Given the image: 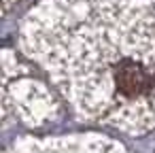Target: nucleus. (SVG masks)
Masks as SVG:
<instances>
[{"label":"nucleus","instance_id":"nucleus-1","mask_svg":"<svg viewBox=\"0 0 155 153\" xmlns=\"http://www.w3.org/2000/svg\"><path fill=\"white\" fill-rule=\"evenodd\" d=\"M21 49L83 119L155 130V0H43Z\"/></svg>","mask_w":155,"mask_h":153},{"label":"nucleus","instance_id":"nucleus-2","mask_svg":"<svg viewBox=\"0 0 155 153\" xmlns=\"http://www.w3.org/2000/svg\"><path fill=\"white\" fill-rule=\"evenodd\" d=\"M7 153H130L119 142L89 134V136H60V138H28L15 142Z\"/></svg>","mask_w":155,"mask_h":153}]
</instances>
